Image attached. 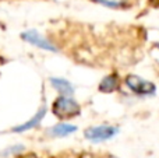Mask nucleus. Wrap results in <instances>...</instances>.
I'll return each instance as SVG.
<instances>
[{
    "label": "nucleus",
    "instance_id": "1a4fd4ad",
    "mask_svg": "<svg viewBox=\"0 0 159 158\" xmlns=\"http://www.w3.org/2000/svg\"><path fill=\"white\" fill-rule=\"evenodd\" d=\"M93 2L107 8H121L126 6L127 0H93Z\"/></svg>",
    "mask_w": 159,
    "mask_h": 158
},
{
    "label": "nucleus",
    "instance_id": "0eeeda50",
    "mask_svg": "<svg viewBox=\"0 0 159 158\" xmlns=\"http://www.w3.org/2000/svg\"><path fill=\"white\" fill-rule=\"evenodd\" d=\"M75 132H77V126L69 125V123H57L53 128L48 129V134L52 137H66Z\"/></svg>",
    "mask_w": 159,
    "mask_h": 158
},
{
    "label": "nucleus",
    "instance_id": "9d476101",
    "mask_svg": "<svg viewBox=\"0 0 159 158\" xmlns=\"http://www.w3.org/2000/svg\"><path fill=\"white\" fill-rule=\"evenodd\" d=\"M25 150V147L22 144H17V146H13V147H8L6 148L4 151H2L0 156L2 157H8V156H14V154H18V153H22Z\"/></svg>",
    "mask_w": 159,
    "mask_h": 158
},
{
    "label": "nucleus",
    "instance_id": "20e7f679",
    "mask_svg": "<svg viewBox=\"0 0 159 158\" xmlns=\"http://www.w3.org/2000/svg\"><path fill=\"white\" fill-rule=\"evenodd\" d=\"M21 38L24 39L25 42L28 44L34 45V46L39 48V49H43V50H48V52H57V48L53 45V42H50L48 38H45L41 32H38L36 30H28V31H24L21 34Z\"/></svg>",
    "mask_w": 159,
    "mask_h": 158
},
{
    "label": "nucleus",
    "instance_id": "7ed1b4c3",
    "mask_svg": "<svg viewBox=\"0 0 159 158\" xmlns=\"http://www.w3.org/2000/svg\"><path fill=\"white\" fill-rule=\"evenodd\" d=\"M126 86L131 90L134 94L138 95H152L157 91L155 84H152L151 81L144 80L143 77L135 74H129L126 77Z\"/></svg>",
    "mask_w": 159,
    "mask_h": 158
},
{
    "label": "nucleus",
    "instance_id": "39448f33",
    "mask_svg": "<svg viewBox=\"0 0 159 158\" xmlns=\"http://www.w3.org/2000/svg\"><path fill=\"white\" fill-rule=\"evenodd\" d=\"M45 115H46V108L42 106V108L39 109V111L36 112L30 120H27V122L22 123V125H18V126H16V128H13V132L14 133H24V132H28V130H31V129L36 128V126L42 122V119L45 118Z\"/></svg>",
    "mask_w": 159,
    "mask_h": 158
},
{
    "label": "nucleus",
    "instance_id": "f257e3e1",
    "mask_svg": "<svg viewBox=\"0 0 159 158\" xmlns=\"http://www.w3.org/2000/svg\"><path fill=\"white\" fill-rule=\"evenodd\" d=\"M52 111L56 116L66 119V118H71L78 115L81 108H80V104L74 98L69 97V95H60L59 98H56Z\"/></svg>",
    "mask_w": 159,
    "mask_h": 158
},
{
    "label": "nucleus",
    "instance_id": "423d86ee",
    "mask_svg": "<svg viewBox=\"0 0 159 158\" xmlns=\"http://www.w3.org/2000/svg\"><path fill=\"white\" fill-rule=\"evenodd\" d=\"M50 84L53 86V88L56 91H59L61 95H69L71 97L74 94V87L66 78H60V77H52L50 78Z\"/></svg>",
    "mask_w": 159,
    "mask_h": 158
},
{
    "label": "nucleus",
    "instance_id": "f03ea898",
    "mask_svg": "<svg viewBox=\"0 0 159 158\" xmlns=\"http://www.w3.org/2000/svg\"><path fill=\"white\" fill-rule=\"evenodd\" d=\"M119 133L117 126L112 125H99L91 126L84 132V137L91 143H103L106 140H110Z\"/></svg>",
    "mask_w": 159,
    "mask_h": 158
},
{
    "label": "nucleus",
    "instance_id": "6e6552de",
    "mask_svg": "<svg viewBox=\"0 0 159 158\" xmlns=\"http://www.w3.org/2000/svg\"><path fill=\"white\" fill-rule=\"evenodd\" d=\"M119 87V77L117 74H109L102 78L99 84V91L101 92H113Z\"/></svg>",
    "mask_w": 159,
    "mask_h": 158
},
{
    "label": "nucleus",
    "instance_id": "9b49d317",
    "mask_svg": "<svg viewBox=\"0 0 159 158\" xmlns=\"http://www.w3.org/2000/svg\"><path fill=\"white\" fill-rule=\"evenodd\" d=\"M110 158H117V157H110Z\"/></svg>",
    "mask_w": 159,
    "mask_h": 158
}]
</instances>
